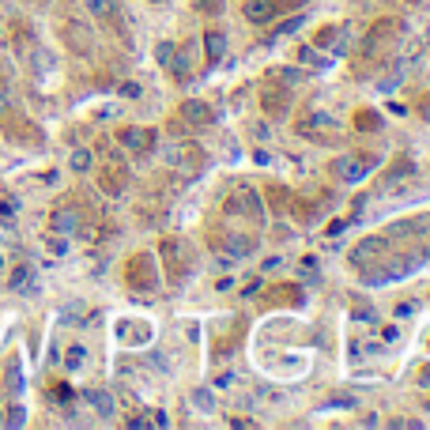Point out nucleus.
Wrapping results in <instances>:
<instances>
[{"label":"nucleus","mask_w":430,"mask_h":430,"mask_svg":"<svg viewBox=\"0 0 430 430\" xmlns=\"http://www.w3.org/2000/svg\"><path fill=\"white\" fill-rule=\"evenodd\" d=\"M204 53H208V61H223V53H227V35L223 30H204Z\"/></svg>","instance_id":"obj_15"},{"label":"nucleus","mask_w":430,"mask_h":430,"mask_svg":"<svg viewBox=\"0 0 430 430\" xmlns=\"http://www.w3.org/2000/svg\"><path fill=\"white\" fill-rule=\"evenodd\" d=\"M219 249H223L230 261H246L249 253H257V238L241 234V230H227V238L219 241Z\"/></svg>","instance_id":"obj_9"},{"label":"nucleus","mask_w":430,"mask_h":430,"mask_svg":"<svg viewBox=\"0 0 430 430\" xmlns=\"http://www.w3.org/2000/svg\"><path fill=\"white\" fill-rule=\"evenodd\" d=\"M129 287L140 294L159 291V268H155V257H151V253H136V257L129 261Z\"/></svg>","instance_id":"obj_2"},{"label":"nucleus","mask_w":430,"mask_h":430,"mask_svg":"<svg viewBox=\"0 0 430 430\" xmlns=\"http://www.w3.org/2000/svg\"><path fill=\"white\" fill-rule=\"evenodd\" d=\"M8 423H12V426H23V407H12V415H8Z\"/></svg>","instance_id":"obj_27"},{"label":"nucleus","mask_w":430,"mask_h":430,"mask_svg":"<svg viewBox=\"0 0 430 430\" xmlns=\"http://www.w3.org/2000/svg\"><path fill=\"white\" fill-rule=\"evenodd\" d=\"M261 109H264L268 117H283L287 109H291V91H287L283 83H268V87L261 91Z\"/></svg>","instance_id":"obj_7"},{"label":"nucleus","mask_w":430,"mask_h":430,"mask_svg":"<svg viewBox=\"0 0 430 430\" xmlns=\"http://www.w3.org/2000/svg\"><path fill=\"white\" fill-rule=\"evenodd\" d=\"M87 12L95 19H117L121 8H117V0H87Z\"/></svg>","instance_id":"obj_16"},{"label":"nucleus","mask_w":430,"mask_h":430,"mask_svg":"<svg viewBox=\"0 0 430 430\" xmlns=\"http://www.w3.org/2000/svg\"><path fill=\"white\" fill-rule=\"evenodd\" d=\"M193 404L204 407V412H212V407H215V400H212V393H208V389H196L193 393Z\"/></svg>","instance_id":"obj_23"},{"label":"nucleus","mask_w":430,"mask_h":430,"mask_svg":"<svg viewBox=\"0 0 430 430\" xmlns=\"http://www.w3.org/2000/svg\"><path fill=\"white\" fill-rule=\"evenodd\" d=\"M8 106V98H4V91H0V109H4Z\"/></svg>","instance_id":"obj_30"},{"label":"nucleus","mask_w":430,"mask_h":430,"mask_svg":"<svg viewBox=\"0 0 430 430\" xmlns=\"http://www.w3.org/2000/svg\"><path fill=\"white\" fill-rule=\"evenodd\" d=\"M381 253H385V238H362L355 249H351V264L362 272L370 261H381Z\"/></svg>","instance_id":"obj_12"},{"label":"nucleus","mask_w":430,"mask_h":430,"mask_svg":"<svg viewBox=\"0 0 430 430\" xmlns=\"http://www.w3.org/2000/svg\"><path fill=\"white\" fill-rule=\"evenodd\" d=\"M167 162L174 170H181V174H201L208 167V155H204V148H196L193 140H178V143L167 148Z\"/></svg>","instance_id":"obj_3"},{"label":"nucleus","mask_w":430,"mask_h":430,"mask_svg":"<svg viewBox=\"0 0 430 430\" xmlns=\"http://www.w3.org/2000/svg\"><path fill=\"white\" fill-rule=\"evenodd\" d=\"M121 148L132 151V155H148V151H155V129H140V125H129L117 132Z\"/></svg>","instance_id":"obj_5"},{"label":"nucleus","mask_w":430,"mask_h":430,"mask_svg":"<svg viewBox=\"0 0 430 430\" xmlns=\"http://www.w3.org/2000/svg\"><path fill=\"white\" fill-rule=\"evenodd\" d=\"M419 117L430 121V98H423V102H419Z\"/></svg>","instance_id":"obj_29"},{"label":"nucleus","mask_w":430,"mask_h":430,"mask_svg":"<svg viewBox=\"0 0 430 430\" xmlns=\"http://www.w3.org/2000/svg\"><path fill=\"white\" fill-rule=\"evenodd\" d=\"M223 212H227V215H249V219H264V212H261V196L253 193V189H238V193H230L227 201H223Z\"/></svg>","instance_id":"obj_6"},{"label":"nucleus","mask_w":430,"mask_h":430,"mask_svg":"<svg viewBox=\"0 0 430 430\" xmlns=\"http://www.w3.org/2000/svg\"><path fill=\"white\" fill-rule=\"evenodd\" d=\"M333 38H336V27H325L321 35H317V49H325L328 42H333Z\"/></svg>","instance_id":"obj_26"},{"label":"nucleus","mask_w":430,"mask_h":430,"mask_svg":"<svg viewBox=\"0 0 430 430\" xmlns=\"http://www.w3.org/2000/svg\"><path fill=\"white\" fill-rule=\"evenodd\" d=\"M355 125H359L362 132H370V129H381V117H378V114H366V109H362V114L355 117Z\"/></svg>","instance_id":"obj_21"},{"label":"nucleus","mask_w":430,"mask_h":430,"mask_svg":"<svg viewBox=\"0 0 430 430\" xmlns=\"http://www.w3.org/2000/svg\"><path fill=\"white\" fill-rule=\"evenodd\" d=\"M404 174H412V159H396L389 167V174H385V185L396 181V178H404Z\"/></svg>","instance_id":"obj_19"},{"label":"nucleus","mask_w":430,"mask_h":430,"mask_svg":"<svg viewBox=\"0 0 430 430\" xmlns=\"http://www.w3.org/2000/svg\"><path fill=\"white\" fill-rule=\"evenodd\" d=\"M241 16L257 27H268L280 16V0H241Z\"/></svg>","instance_id":"obj_10"},{"label":"nucleus","mask_w":430,"mask_h":430,"mask_svg":"<svg viewBox=\"0 0 430 430\" xmlns=\"http://www.w3.org/2000/svg\"><path fill=\"white\" fill-rule=\"evenodd\" d=\"M87 167H91V151H83V148H80V151H72V170H76V174H83Z\"/></svg>","instance_id":"obj_22"},{"label":"nucleus","mask_w":430,"mask_h":430,"mask_svg":"<svg viewBox=\"0 0 430 430\" xmlns=\"http://www.w3.org/2000/svg\"><path fill=\"white\" fill-rule=\"evenodd\" d=\"M181 121L189 129H208L215 121V114H212V106H208V102H201V98H189V102L181 106Z\"/></svg>","instance_id":"obj_11"},{"label":"nucleus","mask_w":430,"mask_h":430,"mask_svg":"<svg viewBox=\"0 0 430 430\" xmlns=\"http://www.w3.org/2000/svg\"><path fill=\"white\" fill-rule=\"evenodd\" d=\"M370 167H374V159H366V155H344V159L333 162L340 181H362L370 174Z\"/></svg>","instance_id":"obj_8"},{"label":"nucleus","mask_w":430,"mask_h":430,"mask_svg":"<svg viewBox=\"0 0 430 430\" xmlns=\"http://www.w3.org/2000/svg\"><path fill=\"white\" fill-rule=\"evenodd\" d=\"M83 362V347H72V355H68V366H80Z\"/></svg>","instance_id":"obj_28"},{"label":"nucleus","mask_w":430,"mask_h":430,"mask_svg":"<svg viewBox=\"0 0 430 430\" xmlns=\"http://www.w3.org/2000/svg\"><path fill=\"white\" fill-rule=\"evenodd\" d=\"M159 257H162V268H167V283L181 287L185 280H189L193 261H189V246H185L181 238H174V234L162 238L159 241Z\"/></svg>","instance_id":"obj_1"},{"label":"nucleus","mask_w":430,"mask_h":430,"mask_svg":"<svg viewBox=\"0 0 430 430\" xmlns=\"http://www.w3.org/2000/svg\"><path fill=\"white\" fill-rule=\"evenodd\" d=\"M400 35H404L400 19H396V16H385V19H378V23L370 27V35H366V42H362V49H366L370 57H378V53H385L389 46H396V42H400Z\"/></svg>","instance_id":"obj_4"},{"label":"nucleus","mask_w":430,"mask_h":430,"mask_svg":"<svg viewBox=\"0 0 430 430\" xmlns=\"http://www.w3.org/2000/svg\"><path fill=\"white\" fill-rule=\"evenodd\" d=\"M49 227L57 230V234H76V230H80V212H76V208H57Z\"/></svg>","instance_id":"obj_14"},{"label":"nucleus","mask_w":430,"mask_h":430,"mask_svg":"<svg viewBox=\"0 0 430 430\" xmlns=\"http://www.w3.org/2000/svg\"><path fill=\"white\" fill-rule=\"evenodd\" d=\"M98 185H102V193L106 196H121L129 189V174L125 167H102L98 170Z\"/></svg>","instance_id":"obj_13"},{"label":"nucleus","mask_w":430,"mask_h":430,"mask_svg":"<svg viewBox=\"0 0 430 430\" xmlns=\"http://www.w3.org/2000/svg\"><path fill=\"white\" fill-rule=\"evenodd\" d=\"M64 35H68V42H72V46L80 49V53H91V35H87L83 27H68Z\"/></svg>","instance_id":"obj_18"},{"label":"nucleus","mask_w":430,"mask_h":430,"mask_svg":"<svg viewBox=\"0 0 430 430\" xmlns=\"http://www.w3.org/2000/svg\"><path fill=\"white\" fill-rule=\"evenodd\" d=\"M174 53H178V46H170V42H162V46H159V53H155V57H159V64H167V68H170V61H174Z\"/></svg>","instance_id":"obj_25"},{"label":"nucleus","mask_w":430,"mask_h":430,"mask_svg":"<svg viewBox=\"0 0 430 430\" xmlns=\"http://www.w3.org/2000/svg\"><path fill=\"white\" fill-rule=\"evenodd\" d=\"M351 313H355L359 321H378V313H374L366 302H355V306H351Z\"/></svg>","instance_id":"obj_24"},{"label":"nucleus","mask_w":430,"mask_h":430,"mask_svg":"<svg viewBox=\"0 0 430 430\" xmlns=\"http://www.w3.org/2000/svg\"><path fill=\"white\" fill-rule=\"evenodd\" d=\"M12 287H16V291H30V287H35V280H30V268H19L16 275H12Z\"/></svg>","instance_id":"obj_20"},{"label":"nucleus","mask_w":430,"mask_h":430,"mask_svg":"<svg viewBox=\"0 0 430 430\" xmlns=\"http://www.w3.org/2000/svg\"><path fill=\"white\" fill-rule=\"evenodd\" d=\"M87 400L95 404V412L102 415V419H109V415H114V396H109V393H102V389H91V393H87Z\"/></svg>","instance_id":"obj_17"}]
</instances>
